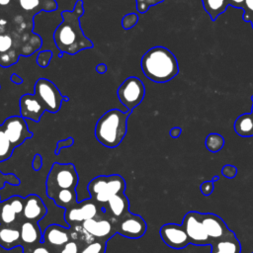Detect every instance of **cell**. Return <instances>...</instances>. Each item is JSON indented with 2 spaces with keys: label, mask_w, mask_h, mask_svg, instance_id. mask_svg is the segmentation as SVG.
Masks as SVG:
<instances>
[{
  "label": "cell",
  "mask_w": 253,
  "mask_h": 253,
  "mask_svg": "<svg viewBox=\"0 0 253 253\" xmlns=\"http://www.w3.org/2000/svg\"><path fill=\"white\" fill-rule=\"evenodd\" d=\"M107 69H108V67H107V65L105 63H100V64H98L96 66V71L99 74H104L107 71Z\"/></svg>",
  "instance_id": "cell-46"
},
{
  "label": "cell",
  "mask_w": 253,
  "mask_h": 253,
  "mask_svg": "<svg viewBox=\"0 0 253 253\" xmlns=\"http://www.w3.org/2000/svg\"><path fill=\"white\" fill-rule=\"evenodd\" d=\"M73 143H74V139H73V137H71V136L57 141V142H56V147H55V150H54V154H55V155H58L59 152H60V150H61L62 148L70 147V146L73 145Z\"/></svg>",
  "instance_id": "cell-38"
},
{
  "label": "cell",
  "mask_w": 253,
  "mask_h": 253,
  "mask_svg": "<svg viewBox=\"0 0 253 253\" xmlns=\"http://www.w3.org/2000/svg\"><path fill=\"white\" fill-rule=\"evenodd\" d=\"M164 2V0H135V3H136V10L143 14L145 12L148 11V9L151 7V6H154V5H157L159 3H162Z\"/></svg>",
  "instance_id": "cell-37"
},
{
  "label": "cell",
  "mask_w": 253,
  "mask_h": 253,
  "mask_svg": "<svg viewBox=\"0 0 253 253\" xmlns=\"http://www.w3.org/2000/svg\"><path fill=\"white\" fill-rule=\"evenodd\" d=\"M219 180V176H217V175H215V176H213L212 177V179H211V181L214 183V182H216V181H218Z\"/></svg>",
  "instance_id": "cell-48"
},
{
  "label": "cell",
  "mask_w": 253,
  "mask_h": 253,
  "mask_svg": "<svg viewBox=\"0 0 253 253\" xmlns=\"http://www.w3.org/2000/svg\"><path fill=\"white\" fill-rule=\"evenodd\" d=\"M107 241L100 239H91L82 241L79 253H106Z\"/></svg>",
  "instance_id": "cell-27"
},
{
  "label": "cell",
  "mask_w": 253,
  "mask_h": 253,
  "mask_svg": "<svg viewBox=\"0 0 253 253\" xmlns=\"http://www.w3.org/2000/svg\"><path fill=\"white\" fill-rule=\"evenodd\" d=\"M221 174L227 179H233L237 175V168L234 165L226 164L222 167Z\"/></svg>",
  "instance_id": "cell-39"
},
{
  "label": "cell",
  "mask_w": 253,
  "mask_h": 253,
  "mask_svg": "<svg viewBox=\"0 0 253 253\" xmlns=\"http://www.w3.org/2000/svg\"><path fill=\"white\" fill-rule=\"evenodd\" d=\"M11 49L19 50L13 36L8 32H0V54L7 52Z\"/></svg>",
  "instance_id": "cell-30"
},
{
  "label": "cell",
  "mask_w": 253,
  "mask_h": 253,
  "mask_svg": "<svg viewBox=\"0 0 253 253\" xmlns=\"http://www.w3.org/2000/svg\"><path fill=\"white\" fill-rule=\"evenodd\" d=\"M182 224L185 227V230L190 240V244H194L197 246H211L212 241L204 228L199 211H188L183 217Z\"/></svg>",
  "instance_id": "cell-11"
},
{
  "label": "cell",
  "mask_w": 253,
  "mask_h": 253,
  "mask_svg": "<svg viewBox=\"0 0 253 253\" xmlns=\"http://www.w3.org/2000/svg\"><path fill=\"white\" fill-rule=\"evenodd\" d=\"M21 235V247L23 253L32 247L42 242V232L38 222L30 220H21L19 224Z\"/></svg>",
  "instance_id": "cell-17"
},
{
  "label": "cell",
  "mask_w": 253,
  "mask_h": 253,
  "mask_svg": "<svg viewBox=\"0 0 253 253\" xmlns=\"http://www.w3.org/2000/svg\"><path fill=\"white\" fill-rule=\"evenodd\" d=\"M82 241L80 239H71L64 244L58 251V253H79Z\"/></svg>",
  "instance_id": "cell-33"
},
{
  "label": "cell",
  "mask_w": 253,
  "mask_h": 253,
  "mask_svg": "<svg viewBox=\"0 0 253 253\" xmlns=\"http://www.w3.org/2000/svg\"><path fill=\"white\" fill-rule=\"evenodd\" d=\"M71 228L81 241L100 239L108 242V240L117 234L114 219L105 213L104 211L99 215L87 219L81 224L72 226Z\"/></svg>",
  "instance_id": "cell-4"
},
{
  "label": "cell",
  "mask_w": 253,
  "mask_h": 253,
  "mask_svg": "<svg viewBox=\"0 0 253 253\" xmlns=\"http://www.w3.org/2000/svg\"><path fill=\"white\" fill-rule=\"evenodd\" d=\"M228 1V6H232L234 8H239L243 9L244 2L245 0H227Z\"/></svg>",
  "instance_id": "cell-43"
},
{
  "label": "cell",
  "mask_w": 253,
  "mask_h": 253,
  "mask_svg": "<svg viewBox=\"0 0 253 253\" xmlns=\"http://www.w3.org/2000/svg\"><path fill=\"white\" fill-rule=\"evenodd\" d=\"M211 253H241V243L232 232L228 236L212 241Z\"/></svg>",
  "instance_id": "cell-21"
},
{
  "label": "cell",
  "mask_w": 253,
  "mask_h": 253,
  "mask_svg": "<svg viewBox=\"0 0 253 253\" xmlns=\"http://www.w3.org/2000/svg\"><path fill=\"white\" fill-rule=\"evenodd\" d=\"M252 253H253V252H252Z\"/></svg>",
  "instance_id": "cell-53"
},
{
  "label": "cell",
  "mask_w": 253,
  "mask_h": 253,
  "mask_svg": "<svg viewBox=\"0 0 253 253\" xmlns=\"http://www.w3.org/2000/svg\"><path fill=\"white\" fill-rule=\"evenodd\" d=\"M1 126L15 148L23 144L27 139L33 137V132L29 129L26 119L21 116H11L7 118Z\"/></svg>",
  "instance_id": "cell-12"
},
{
  "label": "cell",
  "mask_w": 253,
  "mask_h": 253,
  "mask_svg": "<svg viewBox=\"0 0 253 253\" xmlns=\"http://www.w3.org/2000/svg\"><path fill=\"white\" fill-rule=\"evenodd\" d=\"M103 211L111 218L118 219L129 211V202L125 193L112 197L106 204L102 206Z\"/></svg>",
  "instance_id": "cell-19"
},
{
  "label": "cell",
  "mask_w": 253,
  "mask_h": 253,
  "mask_svg": "<svg viewBox=\"0 0 253 253\" xmlns=\"http://www.w3.org/2000/svg\"><path fill=\"white\" fill-rule=\"evenodd\" d=\"M18 3L24 11L34 15L41 11L52 12L57 9L55 0H18Z\"/></svg>",
  "instance_id": "cell-22"
},
{
  "label": "cell",
  "mask_w": 253,
  "mask_h": 253,
  "mask_svg": "<svg viewBox=\"0 0 253 253\" xmlns=\"http://www.w3.org/2000/svg\"><path fill=\"white\" fill-rule=\"evenodd\" d=\"M21 219L10 205L9 199L2 201L0 204V224L19 225Z\"/></svg>",
  "instance_id": "cell-25"
},
{
  "label": "cell",
  "mask_w": 253,
  "mask_h": 253,
  "mask_svg": "<svg viewBox=\"0 0 253 253\" xmlns=\"http://www.w3.org/2000/svg\"><path fill=\"white\" fill-rule=\"evenodd\" d=\"M21 53L17 49H11L7 52L0 54V66L7 68L16 64L19 60Z\"/></svg>",
  "instance_id": "cell-31"
},
{
  "label": "cell",
  "mask_w": 253,
  "mask_h": 253,
  "mask_svg": "<svg viewBox=\"0 0 253 253\" xmlns=\"http://www.w3.org/2000/svg\"><path fill=\"white\" fill-rule=\"evenodd\" d=\"M126 184L123 176L119 174L100 175L93 178L87 186L90 198L103 206L112 197L125 193Z\"/></svg>",
  "instance_id": "cell-5"
},
{
  "label": "cell",
  "mask_w": 253,
  "mask_h": 253,
  "mask_svg": "<svg viewBox=\"0 0 253 253\" xmlns=\"http://www.w3.org/2000/svg\"><path fill=\"white\" fill-rule=\"evenodd\" d=\"M103 212L102 206L92 198L78 202L64 211V220L69 227L79 225L87 219L93 218Z\"/></svg>",
  "instance_id": "cell-9"
},
{
  "label": "cell",
  "mask_w": 253,
  "mask_h": 253,
  "mask_svg": "<svg viewBox=\"0 0 253 253\" xmlns=\"http://www.w3.org/2000/svg\"><path fill=\"white\" fill-rule=\"evenodd\" d=\"M21 183L20 179L13 173L4 174L0 171V190L5 187V184H10L13 186H17Z\"/></svg>",
  "instance_id": "cell-35"
},
{
  "label": "cell",
  "mask_w": 253,
  "mask_h": 253,
  "mask_svg": "<svg viewBox=\"0 0 253 253\" xmlns=\"http://www.w3.org/2000/svg\"><path fill=\"white\" fill-rule=\"evenodd\" d=\"M42 166V157L40 153H36L32 160V167L35 171H40Z\"/></svg>",
  "instance_id": "cell-42"
},
{
  "label": "cell",
  "mask_w": 253,
  "mask_h": 253,
  "mask_svg": "<svg viewBox=\"0 0 253 253\" xmlns=\"http://www.w3.org/2000/svg\"><path fill=\"white\" fill-rule=\"evenodd\" d=\"M1 202H2V201H1V200H0V204H1Z\"/></svg>",
  "instance_id": "cell-51"
},
{
  "label": "cell",
  "mask_w": 253,
  "mask_h": 253,
  "mask_svg": "<svg viewBox=\"0 0 253 253\" xmlns=\"http://www.w3.org/2000/svg\"><path fill=\"white\" fill-rule=\"evenodd\" d=\"M205 11L209 14L212 21H215L217 17L224 13L228 7L227 0H202Z\"/></svg>",
  "instance_id": "cell-26"
},
{
  "label": "cell",
  "mask_w": 253,
  "mask_h": 253,
  "mask_svg": "<svg viewBox=\"0 0 253 253\" xmlns=\"http://www.w3.org/2000/svg\"><path fill=\"white\" fill-rule=\"evenodd\" d=\"M251 101H252V108H251V112L250 113L253 115V95L251 96Z\"/></svg>",
  "instance_id": "cell-49"
},
{
  "label": "cell",
  "mask_w": 253,
  "mask_h": 253,
  "mask_svg": "<svg viewBox=\"0 0 253 253\" xmlns=\"http://www.w3.org/2000/svg\"><path fill=\"white\" fill-rule=\"evenodd\" d=\"M19 109L21 117L36 123L40 122L46 111L43 104L35 94H24L19 100Z\"/></svg>",
  "instance_id": "cell-16"
},
{
  "label": "cell",
  "mask_w": 253,
  "mask_h": 253,
  "mask_svg": "<svg viewBox=\"0 0 253 253\" xmlns=\"http://www.w3.org/2000/svg\"><path fill=\"white\" fill-rule=\"evenodd\" d=\"M200 217L204 228L211 241L224 238L233 232L231 229L228 228L224 220L215 213L200 212Z\"/></svg>",
  "instance_id": "cell-15"
},
{
  "label": "cell",
  "mask_w": 253,
  "mask_h": 253,
  "mask_svg": "<svg viewBox=\"0 0 253 253\" xmlns=\"http://www.w3.org/2000/svg\"><path fill=\"white\" fill-rule=\"evenodd\" d=\"M25 253H53V252L43 242H41L40 244H38V245L32 247L31 249H29L28 251H26Z\"/></svg>",
  "instance_id": "cell-40"
},
{
  "label": "cell",
  "mask_w": 253,
  "mask_h": 253,
  "mask_svg": "<svg viewBox=\"0 0 253 253\" xmlns=\"http://www.w3.org/2000/svg\"><path fill=\"white\" fill-rule=\"evenodd\" d=\"M138 22V15L136 13H128L125 15L122 19V27L125 30H129L133 28Z\"/></svg>",
  "instance_id": "cell-36"
},
{
  "label": "cell",
  "mask_w": 253,
  "mask_h": 253,
  "mask_svg": "<svg viewBox=\"0 0 253 253\" xmlns=\"http://www.w3.org/2000/svg\"><path fill=\"white\" fill-rule=\"evenodd\" d=\"M54 204L64 210L73 207L78 203L76 189H61L58 190L51 198Z\"/></svg>",
  "instance_id": "cell-23"
},
{
  "label": "cell",
  "mask_w": 253,
  "mask_h": 253,
  "mask_svg": "<svg viewBox=\"0 0 253 253\" xmlns=\"http://www.w3.org/2000/svg\"><path fill=\"white\" fill-rule=\"evenodd\" d=\"M12 3V0H0V8L9 7Z\"/></svg>",
  "instance_id": "cell-47"
},
{
  "label": "cell",
  "mask_w": 253,
  "mask_h": 253,
  "mask_svg": "<svg viewBox=\"0 0 253 253\" xmlns=\"http://www.w3.org/2000/svg\"><path fill=\"white\" fill-rule=\"evenodd\" d=\"M117 95L126 109L132 112V110L142 102L145 95V87L139 78L130 76L120 85Z\"/></svg>",
  "instance_id": "cell-8"
},
{
  "label": "cell",
  "mask_w": 253,
  "mask_h": 253,
  "mask_svg": "<svg viewBox=\"0 0 253 253\" xmlns=\"http://www.w3.org/2000/svg\"><path fill=\"white\" fill-rule=\"evenodd\" d=\"M84 15V2L77 0L72 11L61 12L62 22L53 33V41L57 49L62 53L75 54L83 49L93 48L94 44L83 33L80 18Z\"/></svg>",
  "instance_id": "cell-1"
},
{
  "label": "cell",
  "mask_w": 253,
  "mask_h": 253,
  "mask_svg": "<svg viewBox=\"0 0 253 253\" xmlns=\"http://www.w3.org/2000/svg\"><path fill=\"white\" fill-rule=\"evenodd\" d=\"M143 74L151 81L165 83L179 73V64L174 53L165 46H153L141 57Z\"/></svg>",
  "instance_id": "cell-2"
},
{
  "label": "cell",
  "mask_w": 253,
  "mask_h": 253,
  "mask_svg": "<svg viewBox=\"0 0 253 253\" xmlns=\"http://www.w3.org/2000/svg\"><path fill=\"white\" fill-rule=\"evenodd\" d=\"M73 238L77 239V234L71 227H65L57 223L49 224L42 232V242L53 253H58L59 249Z\"/></svg>",
  "instance_id": "cell-13"
},
{
  "label": "cell",
  "mask_w": 253,
  "mask_h": 253,
  "mask_svg": "<svg viewBox=\"0 0 253 253\" xmlns=\"http://www.w3.org/2000/svg\"><path fill=\"white\" fill-rule=\"evenodd\" d=\"M79 176L72 163H53L47 173L46 196L50 199L58 190L76 189Z\"/></svg>",
  "instance_id": "cell-6"
},
{
  "label": "cell",
  "mask_w": 253,
  "mask_h": 253,
  "mask_svg": "<svg viewBox=\"0 0 253 253\" xmlns=\"http://www.w3.org/2000/svg\"><path fill=\"white\" fill-rule=\"evenodd\" d=\"M10 80H11V82H13V83H15L17 85H20V84L23 83V78L20 75H18L17 73H13L10 76Z\"/></svg>",
  "instance_id": "cell-45"
},
{
  "label": "cell",
  "mask_w": 253,
  "mask_h": 253,
  "mask_svg": "<svg viewBox=\"0 0 253 253\" xmlns=\"http://www.w3.org/2000/svg\"><path fill=\"white\" fill-rule=\"evenodd\" d=\"M162 241L172 249L181 250L190 244L189 237L183 224L165 223L159 229Z\"/></svg>",
  "instance_id": "cell-14"
},
{
  "label": "cell",
  "mask_w": 253,
  "mask_h": 253,
  "mask_svg": "<svg viewBox=\"0 0 253 253\" xmlns=\"http://www.w3.org/2000/svg\"><path fill=\"white\" fill-rule=\"evenodd\" d=\"M9 199L10 205L13 208V210L15 211V212L17 213V215L19 216V218L22 220V214H23V210H24V204H25V198L20 197L18 195H14Z\"/></svg>",
  "instance_id": "cell-32"
},
{
  "label": "cell",
  "mask_w": 253,
  "mask_h": 253,
  "mask_svg": "<svg viewBox=\"0 0 253 253\" xmlns=\"http://www.w3.org/2000/svg\"><path fill=\"white\" fill-rule=\"evenodd\" d=\"M205 145L209 151L217 152L224 146V137L219 133L211 132L207 135Z\"/></svg>",
  "instance_id": "cell-29"
},
{
  "label": "cell",
  "mask_w": 253,
  "mask_h": 253,
  "mask_svg": "<svg viewBox=\"0 0 253 253\" xmlns=\"http://www.w3.org/2000/svg\"><path fill=\"white\" fill-rule=\"evenodd\" d=\"M52 55H53V52L51 50L40 51L37 56V64L42 68L47 67L52 58Z\"/></svg>",
  "instance_id": "cell-34"
},
{
  "label": "cell",
  "mask_w": 253,
  "mask_h": 253,
  "mask_svg": "<svg viewBox=\"0 0 253 253\" xmlns=\"http://www.w3.org/2000/svg\"><path fill=\"white\" fill-rule=\"evenodd\" d=\"M234 130L242 137L253 136V115L251 113L240 115L234 122Z\"/></svg>",
  "instance_id": "cell-24"
},
{
  "label": "cell",
  "mask_w": 253,
  "mask_h": 253,
  "mask_svg": "<svg viewBox=\"0 0 253 253\" xmlns=\"http://www.w3.org/2000/svg\"><path fill=\"white\" fill-rule=\"evenodd\" d=\"M14 149V145L10 142L0 125V163L8 160L12 156Z\"/></svg>",
  "instance_id": "cell-28"
},
{
  "label": "cell",
  "mask_w": 253,
  "mask_h": 253,
  "mask_svg": "<svg viewBox=\"0 0 253 253\" xmlns=\"http://www.w3.org/2000/svg\"><path fill=\"white\" fill-rule=\"evenodd\" d=\"M181 132H182V128H181V127H179V126L172 127V128L170 129V131H169L170 136H171V137H173V138H176V137L180 136Z\"/></svg>",
  "instance_id": "cell-44"
},
{
  "label": "cell",
  "mask_w": 253,
  "mask_h": 253,
  "mask_svg": "<svg viewBox=\"0 0 253 253\" xmlns=\"http://www.w3.org/2000/svg\"><path fill=\"white\" fill-rule=\"evenodd\" d=\"M250 24H251V26H252V28H253V18L250 20V22H249Z\"/></svg>",
  "instance_id": "cell-50"
},
{
  "label": "cell",
  "mask_w": 253,
  "mask_h": 253,
  "mask_svg": "<svg viewBox=\"0 0 253 253\" xmlns=\"http://www.w3.org/2000/svg\"><path fill=\"white\" fill-rule=\"evenodd\" d=\"M213 184H214V183H213L211 180V181L203 182V183L201 184V186H200V190H201L202 194H203L204 196H206V197L210 196V195L212 193L213 189H214V185H213Z\"/></svg>",
  "instance_id": "cell-41"
},
{
  "label": "cell",
  "mask_w": 253,
  "mask_h": 253,
  "mask_svg": "<svg viewBox=\"0 0 253 253\" xmlns=\"http://www.w3.org/2000/svg\"><path fill=\"white\" fill-rule=\"evenodd\" d=\"M21 245L19 225L0 224V246L5 250H11Z\"/></svg>",
  "instance_id": "cell-20"
},
{
  "label": "cell",
  "mask_w": 253,
  "mask_h": 253,
  "mask_svg": "<svg viewBox=\"0 0 253 253\" xmlns=\"http://www.w3.org/2000/svg\"><path fill=\"white\" fill-rule=\"evenodd\" d=\"M0 88H1V86H0Z\"/></svg>",
  "instance_id": "cell-52"
},
{
  "label": "cell",
  "mask_w": 253,
  "mask_h": 253,
  "mask_svg": "<svg viewBox=\"0 0 253 253\" xmlns=\"http://www.w3.org/2000/svg\"><path fill=\"white\" fill-rule=\"evenodd\" d=\"M47 213V208L42 198L36 194H30L25 197L22 220L39 222Z\"/></svg>",
  "instance_id": "cell-18"
},
{
  "label": "cell",
  "mask_w": 253,
  "mask_h": 253,
  "mask_svg": "<svg viewBox=\"0 0 253 253\" xmlns=\"http://www.w3.org/2000/svg\"><path fill=\"white\" fill-rule=\"evenodd\" d=\"M131 111L111 109L104 113L95 126V137L105 147L116 148L127 131V119Z\"/></svg>",
  "instance_id": "cell-3"
},
{
  "label": "cell",
  "mask_w": 253,
  "mask_h": 253,
  "mask_svg": "<svg viewBox=\"0 0 253 253\" xmlns=\"http://www.w3.org/2000/svg\"><path fill=\"white\" fill-rule=\"evenodd\" d=\"M114 222L117 234L126 238H140L147 230V224L142 216L130 211H127L122 217L115 219Z\"/></svg>",
  "instance_id": "cell-10"
},
{
  "label": "cell",
  "mask_w": 253,
  "mask_h": 253,
  "mask_svg": "<svg viewBox=\"0 0 253 253\" xmlns=\"http://www.w3.org/2000/svg\"><path fill=\"white\" fill-rule=\"evenodd\" d=\"M34 94L43 104L45 110L49 113H57L63 101H69L67 96L61 94L53 82L46 78H40L34 86Z\"/></svg>",
  "instance_id": "cell-7"
}]
</instances>
